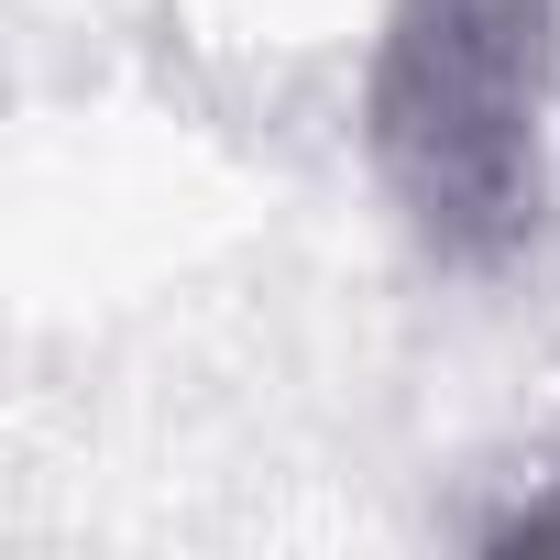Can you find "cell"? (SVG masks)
I'll return each instance as SVG.
<instances>
[{"label":"cell","instance_id":"1","mask_svg":"<svg viewBox=\"0 0 560 560\" xmlns=\"http://www.w3.org/2000/svg\"><path fill=\"white\" fill-rule=\"evenodd\" d=\"M560 0H385L363 67V154L451 275H516L549 242Z\"/></svg>","mask_w":560,"mask_h":560},{"label":"cell","instance_id":"2","mask_svg":"<svg viewBox=\"0 0 560 560\" xmlns=\"http://www.w3.org/2000/svg\"><path fill=\"white\" fill-rule=\"evenodd\" d=\"M472 538H483V549H560V462H549V483H538V494H516V505H505V516H483Z\"/></svg>","mask_w":560,"mask_h":560}]
</instances>
